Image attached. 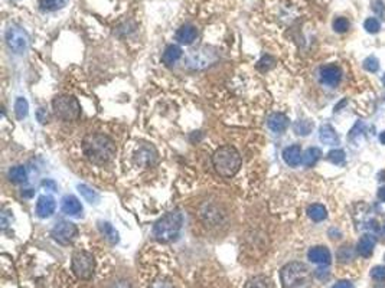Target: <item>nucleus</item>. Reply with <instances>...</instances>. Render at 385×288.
<instances>
[{
	"instance_id": "nucleus-5",
	"label": "nucleus",
	"mask_w": 385,
	"mask_h": 288,
	"mask_svg": "<svg viewBox=\"0 0 385 288\" xmlns=\"http://www.w3.org/2000/svg\"><path fill=\"white\" fill-rule=\"evenodd\" d=\"M55 115L64 121H74L81 114V107L75 97L72 95H61L52 101Z\"/></svg>"
},
{
	"instance_id": "nucleus-36",
	"label": "nucleus",
	"mask_w": 385,
	"mask_h": 288,
	"mask_svg": "<svg viewBox=\"0 0 385 288\" xmlns=\"http://www.w3.org/2000/svg\"><path fill=\"white\" fill-rule=\"evenodd\" d=\"M372 9H374V12H375L381 19L385 21V4L383 0H374V1H372Z\"/></svg>"
},
{
	"instance_id": "nucleus-43",
	"label": "nucleus",
	"mask_w": 385,
	"mask_h": 288,
	"mask_svg": "<svg viewBox=\"0 0 385 288\" xmlns=\"http://www.w3.org/2000/svg\"><path fill=\"white\" fill-rule=\"evenodd\" d=\"M329 274H328V271L326 269H316V277H319V278H326Z\"/></svg>"
},
{
	"instance_id": "nucleus-7",
	"label": "nucleus",
	"mask_w": 385,
	"mask_h": 288,
	"mask_svg": "<svg viewBox=\"0 0 385 288\" xmlns=\"http://www.w3.org/2000/svg\"><path fill=\"white\" fill-rule=\"evenodd\" d=\"M6 44L15 53H24L29 46V35L21 26L12 25L6 30Z\"/></svg>"
},
{
	"instance_id": "nucleus-47",
	"label": "nucleus",
	"mask_w": 385,
	"mask_h": 288,
	"mask_svg": "<svg viewBox=\"0 0 385 288\" xmlns=\"http://www.w3.org/2000/svg\"><path fill=\"white\" fill-rule=\"evenodd\" d=\"M383 84H384V87H385V74H384V77H383Z\"/></svg>"
},
{
	"instance_id": "nucleus-11",
	"label": "nucleus",
	"mask_w": 385,
	"mask_h": 288,
	"mask_svg": "<svg viewBox=\"0 0 385 288\" xmlns=\"http://www.w3.org/2000/svg\"><path fill=\"white\" fill-rule=\"evenodd\" d=\"M308 258L313 264L319 265H329L332 261V254L326 246H313L308 252Z\"/></svg>"
},
{
	"instance_id": "nucleus-39",
	"label": "nucleus",
	"mask_w": 385,
	"mask_h": 288,
	"mask_svg": "<svg viewBox=\"0 0 385 288\" xmlns=\"http://www.w3.org/2000/svg\"><path fill=\"white\" fill-rule=\"evenodd\" d=\"M153 288H173V286L169 283V281H165V280H159L153 284Z\"/></svg>"
},
{
	"instance_id": "nucleus-15",
	"label": "nucleus",
	"mask_w": 385,
	"mask_h": 288,
	"mask_svg": "<svg viewBox=\"0 0 385 288\" xmlns=\"http://www.w3.org/2000/svg\"><path fill=\"white\" fill-rule=\"evenodd\" d=\"M198 36V29L192 25H183L176 32V41L182 45H191Z\"/></svg>"
},
{
	"instance_id": "nucleus-6",
	"label": "nucleus",
	"mask_w": 385,
	"mask_h": 288,
	"mask_svg": "<svg viewBox=\"0 0 385 288\" xmlns=\"http://www.w3.org/2000/svg\"><path fill=\"white\" fill-rule=\"evenodd\" d=\"M72 271L79 280H90L94 275L96 269V260L93 254L87 251H75L72 255Z\"/></svg>"
},
{
	"instance_id": "nucleus-34",
	"label": "nucleus",
	"mask_w": 385,
	"mask_h": 288,
	"mask_svg": "<svg viewBox=\"0 0 385 288\" xmlns=\"http://www.w3.org/2000/svg\"><path fill=\"white\" fill-rule=\"evenodd\" d=\"M273 65H274V59H273L271 56L265 55V56H263V58L258 61L257 68H258L260 71H268Z\"/></svg>"
},
{
	"instance_id": "nucleus-10",
	"label": "nucleus",
	"mask_w": 385,
	"mask_h": 288,
	"mask_svg": "<svg viewBox=\"0 0 385 288\" xmlns=\"http://www.w3.org/2000/svg\"><path fill=\"white\" fill-rule=\"evenodd\" d=\"M55 209H56V203H55L53 198L48 196V195L39 196V199L36 202V215L39 218H42V219L51 218Z\"/></svg>"
},
{
	"instance_id": "nucleus-22",
	"label": "nucleus",
	"mask_w": 385,
	"mask_h": 288,
	"mask_svg": "<svg viewBox=\"0 0 385 288\" xmlns=\"http://www.w3.org/2000/svg\"><path fill=\"white\" fill-rule=\"evenodd\" d=\"M320 157H322V150L319 147H309L308 150L303 153L302 161H303V164L306 167H312V166H314L319 161Z\"/></svg>"
},
{
	"instance_id": "nucleus-31",
	"label": "nucleus",
	"mask_w": 385,
	"mask_h": 288,
	"mask_svg": "<svg viewBox=\"0 0 385 288\" xmlns=\"http://www.w3.org/2000/svg\"><path fill=\"white\" fill-rule=\"evenodd\" d=\"M337 258L340 260L342 262H348L351 261L354 258V251L349 245H343L342 248H339L337 251Z\"/></svg>"
},
{
	"instance_id": "nucleus-37",
	"label": "nucleus",
	"mask_w": 385,
	"mask_h": 288,
	"mask_svg": "<svg viewBox=\"0 0 385 288\" xmlns=\"http://www.w3.org/2000/svg\"><path fill=\"white\" fill-rule=\"evenodd\" d=\"M36 117H38V120H39V123H41V124H45V123H47V120H48V114H47V111H45L44 108H39V110H38V112H36Z\"/></svg>"
},
{
	"instance_id": "nucleus-20",
	"label": "nucleus",
	"mask_w": 385,
	"mask_h": 288,
	"mask_svg": "<svg viewBox=\"0 0 385 288\" xmlns=\"http://www.w3.org/2000/svg\"><path fill=\"white\" fill-rule=\"evenodd\" d=\"M98 229H100V232L103 234V236L111 244V245H116V244H119V232L114 229V226L110 223V222H98Z\"/></svg>"
},
{
	"instance_id": "nucleus-40",
	"label": "nucleus",
	"mask_w": 385,
	"mask_h": 288,
	"mask_svg": "<svg viewBox=\"0 0 385 288\" xmlns=\"http://www.w3.org/2000/svg\"><path fill=\"white\" fill-rule=\"evenodd\" d=\"M7 215H9V212H6V210H3L1 215H0V218H1V228H3V229H6V228L9 226V218H7Z\"/></svg>"
},
{
	"instance_id": "nucleus-14",
	"label": "nucleus",
	"mask_w": 385,
	"mask_h": 288,
	"mask_svg": "<svg viewBox=\"0 0 385 288\" xmlns=\"http://www.w3.org/2000/svg\"><path fill=\"white\" fill-rule=\"evenodd\" d=\"M302 158H303V155H302V149L300 146L297 144H293V146H289L284 149L283 152V160L286 164H289L290 167H296L302 163Z\"/></svg>"
},
{
	"instance_id": "nucleus-2",
	"label": "nucleus",
	"mask_w": 385,
	"mask_h": 288,
	"mask_svg": "<svg viewBox=\"0 0 385 288\" xmlns=\"http://www.w3.org/2000/svg\"><path fill=\"white\" fill-rule=\"evenodd\" d=\"M212 163L214 167L217 170V173L222 177L230 179L232 176H235L241 167V155L238 153V150L232 146H224L219 147L214 157H212Z\"/></svg>"
},
{
	"instance_id": "nucleus-35",
	"label": "nucleus",
	"mask_w": 385,
	"mask_h": 288,
	"mask_svg": "<svg viewBox=\"0 0 385 288\" xmlns=\"http://www.w3.org/2000/svg\"><path fill=\"white\" fill-rule=\"evenodd\" d=\"M371 277L377 281H384L385 280V266L384 265H377L371 269Z\"/></svg>"
},
{
	"instance_id": "nucleus-3",
	"label": "nucleus",
	"mask_w": 385,
	"mask_h": 288,
	"mask_svg": "<svg viewBox=\"0 0 385 288\" xmlns=\"http://www.w3.org/2000/svg\"><path fill=\"white\" fill-rule=\"evenodd\" d=\"M280 277L284 288H310L313 283L312 272L303 262H289L282 268Z\"/></svg>"
},
{
	"instance_id": "nucleus-27",
	"label": "nucleus",
	"mask_w": 385,
	"mask_h": 288,
	"mask_svg": "<svg viewBox=\"0 0 385 288\" xmlns=\"http://www.w3.org/2000/svg\"><path fill=\"white\" fill-rule=\"evenodd\" d=\"M293 129L299 135H309L313 130V123L310 120H299L294 123Z\"/></svg>"
},
{
	"instance_id": "nucleus-48",
	"label": "nucleus",
	"mask_w": 385,
	"mask_h": 288,
	"mask_svg": "<svg viewBox=\"0 0 385 288\" xmlns=\"http://www.w3.org/2000/svg\"><path fill=\"white\" fill-rule=\"evenodd\" d=\"M384 231H385V225H384Z\"/></svg>"
},
{
	"instance_id": "nucleus-42",
	"label": "nucleus",
	"mask_w": 385,
	"mask_h": 288,
	"mask_svg": "<svg viewBox=\"0 0 385 288\" xmlns=\"http://www.w3.org/2000/svg\"><path fill=\"white\" fill-rule=\"evenodd\" d=\"M42 186L47 187V189H49V190H52V192L56 190V183H55L53 180H45V182H42Z\"/></svg>"
},
{
	"instance_id": "nucleus-33",
	"label": "nucleus",
	"mask_w": 385,
	"mask_h": 288,
	"mask_svg": "<svg viewBox=\"0 0 385 288\" xmlns=\"http://www.w3.org/2000/svg\"><path fill=\"white\" fill-rule=\"evenodd\" d=\"M334 29L337 33H345L349 29V21L346 18H336L334 21Z\"/></svg>"
},
{
	"instance_id": "nucleus-18",
	"label": "nucleus",
	"mask_w": 385,
	"mask_h": 288,
	"mask_svg": "<svg viewBox=\"0 0 385 288\" xmlns=\"http://www.w3.org/2000/svg\"><path fill=\"white\" fill-rule=\"evenodd\" d=\"M319 138L323 144L335 146L339 143V135L331 124H323L319 130Z\"/></svg>"
},
{
	"instance_id": "nucleus-17",
	"label": "nucleus",
	"mask_w": 385,
	"mask_h": 288,
	"mask_svg": "<svg viewBox=\"0 0 385 288\" xmlns=\"http://www.w3.org/2000/svg\"><path fill=\"white\" fill-rule=\"evenodd\" d=\"M62 212L70 215V216H78L82 212V205L75 196L67 195L62 199Z\"/></svg>"
},
{
	"instance_id": "nucleus-38",
	"label": "nucleus",
	"mask_w": 385,
	"mask_h": 288,
	"mask_svg": "<svg viewBox=\"0 0 385 288\" xmlns=\"http://www.w3.org/2000/svg\"><path fill=\"white\" fill-rule=\"evenodd\" d=\"M110 288H131V286H130V283L126 281V280H119V281H114V283L110 286Z\"/></svg>"
},
{
	"instance_id": "nucleus-12",
	"label": "nucleus",
	"mask_w": 385,
	"mask_h": 288,
	"mask_svg": "<svg viewBox=\"0 0 385 288\" xmlns=\"http://www.w3.org/2000/svg\"><path fill=\"white\" fill-rule=\"evenodd\" d=\"M157 158V153L152 146H143L136 153V161L137 164H142L144 167L153 166Z\"/></svg>"
},
{
	"instance_id": "nucleus-26",
	"label": "nucleus",
	"mask_w": 385,
	"mask_h": 288,
	"mask_svg": "<svg viewBox=\"0 0 385 288\" xmlns=\"http://www.w3.org/2000/svg\"><path fill=\"white\" fill-rule=\"evenodd\" d=\"M245 288H273L271 281L264 275H256L250 278L245 284Z\"/></svg>"
},
{
	"instance_id": "nucleus-30",
	"label": "nucleus",
	"mask_w": 385,
	"mask_h": 288,
	"mask_svg": "<svg viewBox=\"0 0 385 288\" xmlns=\"http://www.w3.org/2000/svg\"><path fill=\"white\" fill-rule=\"evenodd\" d=\"M363 27L368 33H378L381 29V23L377 18H368L363 23Z\"/></svg>"
},
{
	"instance_id": "nucleus-46",
	"label": "nucleus",
	"mask_w": 385,
	"mask_h": 288,
	"mask_svg": "<svg viewBox=\"0 0 385 288\" xmlns=\"http://www.w3.org/2000/svg\"><path fill=\"white\" fill-rule=\"evenodd\" d=\"M380 141H381V143H383V144L385 146V131H383V133L380 134Z\"/></svg>"
},
{
	"instance_id": "nucleus-24",
	"label": "nucleus",
	"mask_w": 385,
	"mask_h": 288,
	"mask_svg": "<svg viewBox=\"0 0 385 288\" xmlns=\"http://www.w3.org/2000/svg\"><path fill=\"white\" fill-rule=\"evenodd\" d=\"M9 179L13 183H25L27 179V172L24 166H15L9 170Z\"/></svg>"
},
{
	"instance_id": "nucleus-41",
	"label": "nucleus",
	"mask_w": 385,
	"mask_h": 288,
	"mask_svg": "<svg viewBox=\"0 0 385 288\" xmlns=\"http://www.w3.org/2000/svg\"><path fill=\"white\" fill-rule=\"evenodd\" d=\"M332 288H354V284H352L351 281H346V280H343V281H339V283H336V284H335Z\"/></svg>"
},
{
	"instance_id": "nucleus-4",
	"label": "nucleus",
	"mask_w": 385,
	"mask_h": 288,
	"mask_svg": "<svg viewBox=\"0 0 385 288\" xmlns=\"http://www.w3.org/2000/svg\"><path fill=\"white\" fill-rule=\"evenodd\" d=\"M183 225V216L179 210H172L162 216L153 226V236L159 242H170L179 235Z\"/></svg>"
},
{
	"instance_id": "nucleus-21",
	"label": "nucleus",
	"mask_w": 385,
	"mask_h": 288,
	"mask_svg": "<svg viewBox=\"0 0 385 288\" xmlns=\"http://www.w3.org/2000/svg\"><path fill=\"white\" fill-rule=\"evenodd\" d=\"M308 216L313 222H322L328 218V210L320 203H313L308 208Z\"/></svg>"
},
{
	"instance_id": "nucleus-19",
	"label": "nucleus",
	"mask_w": 385,
	"mask_h": 288,
	"mask_svg": "<svg viewBox=\"0 0 385 288\" xmlns=\"http://www.w3.org/2000/svg\"><path fill=\"white\" fill-rule=\"evenodd\" d=\"M180 56H182L180 46H178V45H169V46H166L165 52L162 55V61H163L165 65L170 66V65H173L175 62L179 61Z\"/></svg>"
},
{
	"instance_id": "nucleus-9",
	"label": "nucleus",
	"mask_w": 385,
	"mask_h": 288,
	"mask_svg": "<svg viewBox=\"0 0 385 288\" xmlns=\"http://www.w3.org/2000/svg\"><path fill=\"white\" fill-rule=\"evenodd\" d=\"M320 82L329 87H336L342 79V71L337 65H325L319 72Z\"/></svg>"
},
{
	"instance_id": "nucleus-13",
	"label": "nucleus",
	"mask_w": 385,
	"mask_h": 288,
	"mask_svg": "<svg viewBox=\"0 0 385 288\" xmlns=\"http://www.w3.org/2000/svg\"><path fill=\"white\" fill-rule=\"evenodd\" d=\"M375 244H377V239L374 235H369V234H365L360 238L358 244H357V251L361 257L363 258H369L374 252V248H375Z\"/></svg>"
},
{
	"instance_id": "nucleus-29",
	"label": "nucleus",
	"mask_w": 385,
	"mask_h": 288,
	"mask_svg": "<svg viewBox=\"0 0 385 288\" xmlns=\"http://www.w3.org/2000/svg\"><path fill=\"white\" fill-rule=\"evenodd\" d=\"M362 66H363V69H366L369 72H377L380 69V61L375 56H368L366 59H363Z\"/></svg>"
},
{
	"instance_id": "nucleus-45",
	"label": "nucleus",
	"mask_w": 385,
	"mask_h": 288,
	"mask_svg": "<svg viewBox=\"0 0 385 288\" xmlns=\"http://www.w3.org/2000/svg\"><path fill=\"white\" fill-rule=\"evenodd\" d=\"M345 104H346V100H342V103H339V104L335 107V111H339V110H340Z\"/></svg>"
},
{
	"instance_id": "nucleus-25",
	"label": "nucleus",
	"mask_w": 385,
	"mask_h": 288,
	"mask_svg": "<svg viewBox=\"0 0 385 288\" xmlns=\"http://www.w3.org/2000/svg\"><path fill=\"white\" fill-rule=\"evenodd\" d=\"M68 0H39V7L44 12H55L58 9H62Z\"/></svg>"
},
{
	"instance_id": "nucleus-44",
	"label": "nucleus",
	"mask_w": 385,
	"mask_h": 288,
	"mask_svg": "<svg viewBox=\"0 0 385 288\" xmlns=\"http://www.w3.org/2000/svg\"><path fill=\"white\" fill-rule=\"evenodd\" d=\"M378 199H380L381 202H385V186L378 189Z\"/></svg>"
},
{
	"instance_id": "nucleus-16",
	"label": "nucleus",
	"mask_w": 385,
	"mask_h": 288,
	"mask_svg": "<svg viewBox=\"0 0 385 288\" xmlns=\"http://www.w3.org/2000/svg\"><path fill=\"white\" fill-rule=\"evenodd\" d=\"M289 121H290V120L287 118V115H284L282 112H274V114H271V115L268 117L267 126H268L270 130L274 131V133H283V131L287 130Z\"/></svg>"
},
{
	"instance_id": "nucleus-28",
	"label": "nucleus",
	"mask_w": 385,
	"mask_h": 288,
	"mask_svg": "<svg viewBox=\"0 0 385 288\" xmlns=\"http://www.w3.org/2000/svg\"><path fill=\"white\" fill-rule=\"evenodd\" d=\"M27 111H29V104L25 98L19 97L15 103V112H16V117L18 120H24L26 115H27Z\"/></svg>"
},
{
	"instance_id": "nucleus-23",
	"label": "nucleus",
	"mask_w": 385,
	"mask_h": 288,
	"mask_svg": "<svg viewBox=\"0 0 385 288\" xmlns=\"http://www.w3.org/2000/svg\"><path fill=\"white\" fill-rule=\"evenodd\" d=\"M78 192L81 193V196L88 202V203H94V205H97L98 203V200H100V195L94 190V189H91L90 186H87V184H78Z\"/></svg>"
},
{
	"instance_id": "nucleus-32",
	"label": "nucleus",
	"mask_w": 385,
	"mask_h": 288,
	"mask_svg": "<svg viewBox=\"0 0 385 288\" xmlns=\"http://www.w3.org/2000/svg\"><path fill=\"white\" fill-rule=\"evenodd\" d=\"M326 158L334 164H342L345 161V152L343 150H332L328 153Z\"/></svg>"
},
{
	"instance_id": "nucleus-1",
	"label": "nucleus",
	"mask_w": 385,
	"mask_h": 288,
	"mask_svg": "<svg viewBox=\"0 0 385 288\" xmlns=\"http://www.w3.org/2000/svg\"><path fill=\"white\" fill-rule=\"evenodd\" d=\"M82 152L88 161L103 166L114 157L116 144L108 135L100 133H90L82 140Z\"/></svg>"
},
{
	"instance_id": "nucleus-8",
	"label": "nucleus",
	"mask_w": 385,
	"mask_h": 288,
	"mask_svg": "<svg viewBox=\"0 0 385 288\" xmlns=\"http://www.w3.org/2000/svg\"><path fill=\"white\" fill-rule=\"evenodd\" d=\"M51 235L58 244L70 245L75 241V238L78 236V228L75 223H72L70 221H61L52 228Z\"/></svg>"
}]
</instances>
